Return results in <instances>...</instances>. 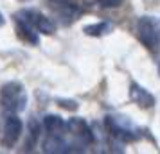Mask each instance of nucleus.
I'll list each match as a JSON object with an SVG mask.
<instances>
[{
    "instance_id": "f257e3e1",
    "label": "nucleus",
    "mask_w": 160,
    "mask_h": 154,
    "mask_svg": "<svg viewBox=\"0 0 160 154\" xmlns=\"http://www.w3.org/2000/svg\"><path fill=\"white\" fill-rule=\"evenodd\" d=\"M0 106L6 113H20L27 106V91L20 82L11 81L0 88Z\"/></svg>"
},
{
    "instance_id": "f03ea898",
    "label": "nucleus",
    "mask_w": 160,
    "mask_h": 154,
    "mask_svg": "<svg viewBox=\"0 0 160 154\" xmlns=\"http://www.w3.org/2000/svg\"><path fill=\"white\" fill-rule=\"evenodd\" d=\"M104 127L108 129V133L113 138L121 140V142H137L142 136V131L130 118L122 117V115H108L104 118Z\"/></svg>"
},
{
    "instance_id": "7ed1b4c3",
    "label": "nucleus",
    "mask_w": 160,
    "mask_h": 154,
    "mask_svg": "<svg viewBox=\"0 0 160 154\" xmlns=\"http://www.w3.org/2000/svg\"><path fill=\"white\" fill-rule=\"evenodd\" d=\"M137 38L151 54H160V23L149 15L137 20Z\"/></svg>"
},
{
    "instance_id": "20e7f679",
    "label": "nucleus",
    "mask_w": 160,
    "mask_h": 154,
    "mask_svg": "<svg viewBox=\"0 0 160 154\" xmlns=\"http://www.w3.org/2000/svg\"><path fill=\"white\" fill-rule=\"evenodd\" d=\"M67 133L70 134L74 147H79L81 151H85V147L92 145L95 142L94 131L90 129V125L87 124L85 118H79V117L70 118V120L67 122ZM76 151H78V149H76Z\"/></svg>"
},
{
    "instance_id": "39448f33",
    "label": "nucleus",
    "mask_w": 160,
    "mask_h": 154,
    "mask_svg": "<svg viewBox=\"0 0 160 154\" xmlns=\"http://www.w3.org/2000/svg\"><path fill=\"white\" fill-rule=\"evenodd\" d=\"M16 18H22L23 22H27L32 27L36 29L40 34H47L51 36L56 32V23L52 22L49 16H45L43 13H40L36 9H20L18 13H15Z\"/></svg>"
},
{
    "instance_id": "423d86ee",
    "label": "nucleus",
    "mask_w": 160,
    "mask_h": 154,
    "mask_svg": "<svg viewBox=\"0 0 160 154\" xmlns=\"http://www.w3.org/2000/svg\"><path fill=\"white\" fill-rule=\"evenodd\" d=\"M23 133V122L16 117V113H8L2 124V134H0V143L6 149H13L15 143L20 140Z\"/></svg>"
},
{
    "instance_id": "0eeeda50",
    "label": "nucleus",
    "mask_w": 160,
    "mask_h": 154,
    "mask_svg": "<svg viewBox=\"0 0 160 154\" xmlns=\"http://www.w3.org/2000/svg\"><path fill=\"white\" fill-rule=\"evenodd\" d=\"M47 6L61 18V22L68 25L72 23L81 13V7L78 4V0H45Z\"/></svg>"
},
{
    "instance_id": "6e6552de",
    "label": "nucleus",
    "mask_w": 160,
    "mask_h": 154,
    "mask_svg": "<svg viewBox=\"0 0 160 154\" xmlns=\"http://www.w3.org/2000/svg\"><path fill=\"white\" fill-rule=\"evenodd\" d=\"M128 95H130V100L133 104H137L138 108H142V110H149L155 106L157 102V99L153 93H149L144 86H140L138 82H131L130 84V91H128Z\"/></svg>"
},
{
    "instance_id": "1a4fd4ad",
    "label": "nucleus",
    "mask_w": 160,
    "mask_h": 154,
    "mask_svg": "<svg viewBox=\"0 0 160 154\" xmlns=\"http://www.w3.org/2000/svg\"><path fill=\"white\" fill-rule=\"evenodd\" d=\"M15 18V25H16V32H18V36H20V40H23L25 43H31V45H38L40 43V32H38L36 29H32L27 22H23L22 18H16V16H13Z\"/></svg>"
},
{
    "instance_id": "9d476101",
    "label": "nucleus",
    "mask_w": 160,
    "mask_h": 154,
    "mask_svg": "<svg viewBox=\"0 0 160 154\" xmlns=\"http://www.w3.org/2000/svg\"><path fill=\"white\" fill-rule=\"evenodd\" d=\"M42 125L47 134H65L67 131V122L59 115H45Z\"/></svg>"
},
{
    "instance_id": "9b49d317",
    "label": "nucleus",
    "mask_w": 160,
    "mask_h": 154,
    "mask_svg": "<svg viewBox=\"0 0 160 154\" xmlns=\"http://www.w3.org/2000/svg\"><path fill=\"white\" fill-rule=\"evenodd\" d=\"M43 125L36 120V117L29 118V124H27V140H25V151H32L40 142V134H42Z\"/></svg>"
},
{
    "instance_id": "f8f14e48",
    "label": "nucleus",
    "mask_w": 160,
    "mask_h": 154,
    "mask_svg": "<svg viewBox=\"0 0 160 154\" xmlns=\"http://www.w3.org/2000/svg\"><path fill=\"white\" fill-rule=\"evenodd\" d=\"M113 30V25L110 22H95V23H90V25H85L83 27V32L87 36H92V38H101V36H106Z\"/></svg>"
},
{
    "instance_id": "ddd939ff",
    "label": "nucleus",
    "mask_w": 160,
    "mask_h": 154,
    "mask_svg": "<svg viewBox=\"0 0 160 154\" xmlns=\"http://www.w3.org/2000/svg\"><path fill=\"white\" fill-rule=\"evenodd\" d=\"M90 4H95L97 7H102V9H108V7H119L122 4V0H87Z\"/></svg>"
},
{
    "instance_id": "4468645a",
    "label": "nucleus",
    "mask_w": 160,
    "mask_h": 154,
    "mask_svg": "<svg viewBox=\"0 0 160 154\" xmlns=\"http://www.w3.org/2000/svg\"><path fill=\"white\" fill-rule=\"evenodd\" d=\"M58 102H59V106H63L67 110H78V102L76 100H63V99H59Z\"/></svg>"
},
{
    "instance_id": "2eb2a0df",
    "label": "nucleus",
    "mask_w": 160,
    "mask_h": 154,
    "mask_svg": "<svg viewBox=\"0 0 160 154\" xmlns=\"http://www.w3.org/2000/svg\"><path fill=\"white\" fill-rule=\"evenodd\" d=\"M6 23V18H4V15H2V11H0V27Z\"/></svg>"
}]
</instances>
